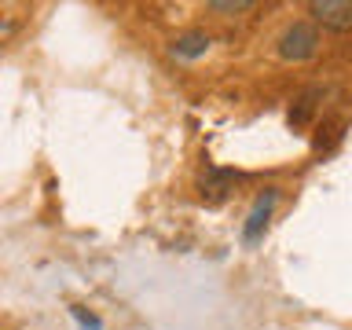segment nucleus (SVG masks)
<instances>
[{"instance_id":"nucleus-1","label":"nucleus","mask_w":352,"mask_h":330,"mask_svg":"<svg viewBox=\"0 0 352 330\" xmlns=\"http://www.w3.org/2000/svg\"><path fill=\"white\" fill-rule=\"evenodd\" d=\"M316 52H319V30L312 26V22L297 19V22H290V26L283 30L279 55L286 63H305V59H312Z\"/></svg>"},{"instance_id":"nucleus-2","label":"nucleus","mask_w":352,"mask_h":330,"mask_svg":"<svg viewBox=\"0 0 352 330\" xmlns=\"http://www.w3.org/2000/svg\"><path fill=\"white\" fill-rule=\"evenodd\" d=\"M235 184H239L235 169H206L198 176V195H202L206 206H220L231 191H235Z\"/></svg>"},{"instance_id":"nucleus-3","label":"nucleus","mask_w":352,"mask_h":330,"mask_svg":"<svg viewBox=\"0 0 352 330\" xmlns=\"http://www.w3.org/2000/svg\"><path fill=\"white\" fill-rule=\"evenodd\" d=\"M308 11H312V19L319 22V26H327L334 33H345L352 26V4H345V0H312Z\"/></svg>"},{"instance_id":"nucleus-4","label":"nucleus","mask_w":352,"mask_h":330,"mask_svg":"<svg viewBox=\"0 0 352 330\" xmlns=\"http://www.w3.org/2000/svg\"><path fill=\"white\" fill-rule=\"evenodd\" d=\"M275 202H279V187H264V195L257 198V206H253V213H250V220H246V231H242V235H246V242H257V239L264 235Z\"/></svg>"},{"instance_id":"nucleus-5","label":"nucleus","mask_w":352,"mask_h":330,"mask_svg":"<svg viewBox=\"0 0 352 330\" xmlns=\"http://www.w3.org/2000/svg\"><path fill=\"white\" fill-rule=\"evenodd\" d=\"M323 99H327V88H305L290 107V129H305L308 121L316 118V110H319Z\"/></svg>"},{"instance_id":"nucleus-6","label":"nucleus","mask_w":352,"mask_h":330,"mask_svg":"<svg viewBox=\"0 0 352 330\" xmlns=\"http://www.w3.org/2000/svg\"><path fill=\"white\" fill-rule=\"evenodd\" d=\"M206 48H209V33H202V30H191V33H184V37L173 41V55H180V59H195V55H202Z\"/></svg>"},{"instance_id":"nucleus-7","label":"nucleus","mask_w":352,"mask_h":330,"mask_svg":"<svg viewBox=\"0 0 352 330\" xmlns=\"http://www.w3.org/2000/svg\"><path fill=\"white\" fill-rule=\"evenodd\" d=\"M257 4H250V0H213L209 11H220V15H239V11H253Z\"/></svg>"}]
</instances>
